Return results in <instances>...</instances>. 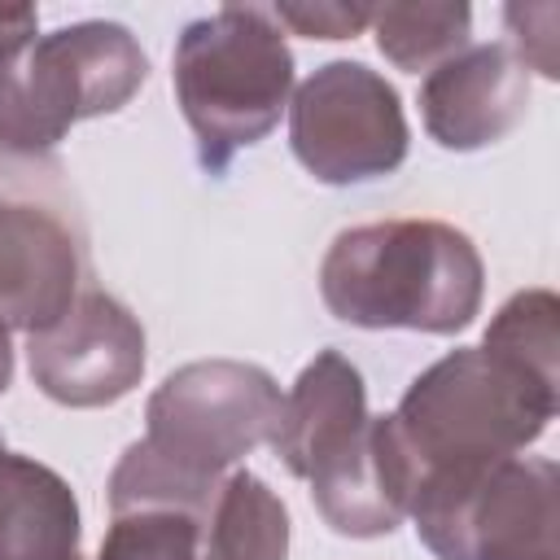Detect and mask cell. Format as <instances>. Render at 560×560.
<instances>
[{"label": "cell", "mask_w": 560, "mask_h": 560, "mask_svg": "<svg viewBox=\"0 0 560 560\" xmlns=\"http://www.w3.org/2000/svg\"><path fill=\"white\" fill-rule=\"evenodd\" d=\"M280 385L241 359H197L175 368L144 407V438L109 472V512H184L206 521L223 477L280 420Z\"/></svg>", "instance_id": "cell-1"}, {"label": "cell", "mask_w": 560, "mask_h": 560, "mask_svg": "<svg viewBox=\"0 0 560 560\" xmlns=\"http://www.w3.org/2000/svg\"><path fill=\"white\" fill-rule=\"evenodd\" d=\"M560 385H542L486 346H459L429 363L385 416L407 477V503L424 481H472L521 455L556 420Z\"/></svg>", "instance_id": "cell-2"}, {"label": "cell", "mask_w": 560, "mask_h": 560, "mask_svg": "<svg viewBox=\"0 0 560 560\" xmlns=\"http://www.w3.org/2000/svg\"><path fill=\"white\" fill-rule=\"evenodd\" d=\"M324 306L354 328H411L451 337L486 298L477 245L442 219H385L332 236L319 262Z\"/></svg>", "instance_id": "cell-3"}, {"label": "cell", "mask_w": 560, "mask_h": 560, "mask_svg": "<svg viewBox=\"0 0 560 560\" xmlns=\"http://www.w3.org/2000/svg\"><path fill=\"white\" fill-rule=\"evenodd\" d=\"M171 83L197 136L201 171L223 175L241 149L280 122L293 92V52L271 9L223 4L179 31Z\"/></svg>", "instance_id": "cell-4"}, {"label": "cell", "mask_w": 560, "mask_h": 560, "mask_svg": "<svg viewBox=\"0 0 560 560\" xmlns=\"http://www.w3.org/2000/svg\"><path fill=\"white\" fill-rule=\"evenodd\" d=\"M149 79V57L122 22H70L31 35L0 61V149L48 158L83 118L118 114Z\"/></svg>", "instance_id": "cell-5"}, {"label": "cell", "mask_w": 560, "mask_h": 560, "mask_svg": "<svg viewBox=\"0 0 560 560\" xmlns=\"http://www.w3.org/2000/svg\"><path fill=\"white\" fill-rule=\"evenodd\" d=\"M48 158H13L0 149V324L52 328L88 280V245L79 214Z\"/></svg>", "instance_id": "cell-6"}, {"label": "cell", "mask_w": 560, "mask_h": 560, "mask_svg": "<svg viewBox=\"0 0 560 560\" xmlns=\"http://www.w3.org/2000/svg\"><path fill=\"white\" fill-rule=\"evenodd\" d=\"M560 472L547 455H512L459 490H420L407 503L438 560H560Z\"/></svg>", "instance_id": "cell-7"}, {"label": "cell", "mask_w": 560, "mask_h": 560, "mask_svg": "<svg viewBox=\"0 0 560 560\" xmlns=\"http://www.w3.org/2000/svg\"><path fill=\"white\" fill-rule=\"evenodd\" d=\"M293 158L319 184H368L402 166L407 118L394 83L363 61H328L289 101Z\"/></svg>", "instance_id": "cell-8"}, {"label": "cell", "mask_w": 560, "mask_h": 560, "mask_svg": "<svg viewBox=\"0 0 560 560\" xmlns=\"http://www.w3.org/2000/svg\"><path fill=\"white\" fill-rule=\"evenodd\" d=\"M26 368L61 407H109L144 376V328L114 293L83 289L52 328L26 337Z\"/></svg>", "instance_id": "cell-9"}, {"label": "cell", "mask_w": 560, "mask_h": 560, "mask_svg": "<svg viewBox=\"0 0 560 560\" xmlns=\"http://www.w3.org/2000/svg\"><path fill=\"white\" fill-rule=\"evenodd\" d=\"M529 109V70L512 44H468L420 83L424 131L455 153L503 140Z\"/></svg>", "instance_id": "cell-10"}, {"label": "cell", "mask_w": 560, "mask_h": 560, "mask_svg": "<svg viewBox=\"0 0 560 560\" xmlns=\"http://www.w3.org/2000/svg\"><path fill=\"white\" fill-rule=\"evenodd\" d=\"M372 433L368 389L359 368L341 350H319L293 381L271 429V451L293 477H315L319 468L359 451Z\"/></svg>", "instance_id": "cell-11"}, {"label": "cell", "mask_w": 560, "mask_h": 560, "mask_svg": "<svg viewBox=\"0 0 560 560\" xmlns=\"http://www.w3.org/2000/svg\"><path fill=\"white\" fill-rule=\"evenodd\" d=\"M79 499L61 472L31 455L0 468V560H83Z\"/></svg>", "instance_id": "cell-12"}, {"label": "cell", "mask_w": 560, "mask_h": 560, "mask_svg": "<svg viewBox=\"0 0 560 560\" xmlns=\"http://www.w3.org/2000/svg\"><path fill=\"white\" fill-rule=\"evenodd\" d=\"M289 512L249 468H232L201 521V560H284Z\"/></svg>", "instance_id": "cell-13"}, {"label": "cell", "mask_w": 560, "mask_h": 560, "mask_svg": "<svg viewBox=\"0 0 560 560\" xmlns=\"http://www.w3.org/2000/svg\"><path fill=\"white\" fill-rule=\"evenodd\" d=\"M372 35L376 48L407 74L433 70L459 48H468L472 35V9L451 0V4H381L372 9Z\"/></svg>", "instance_id": "cell-14"}, {"label": "cell", "mask_w": 560, "mask_h": 560, "mask_svg": "<svg viewBox=\"0 0 560 560\" xmlns=\"http://www.w3.org/2000/svg\"><path fill=\"white\" fill-rule=\"evenodd\" d=\"M481 346L542 385H560V302L551 289L512 293L490 319Z\"/></svg>", "instance_id": "cell-15"}, {"label": "cell", "mask_w": 560, "mask_h": 560, "mask_svg": "<svg viewBox=\"0 0 560 560\" xmlns=\"http://www.w3.org/2000/svg\"><path fill=\"white\" fill-rule=\"evenodd\" d=\"M276 26L306 35V39H350L359 31H368L372 9L368 4H276L271 9Z\"/></svg>", "instance_id": "cell-16"}, {"label": "cell", "mask_w": 560, "mask_h": 560, "mask_svg": "<svg viewBox=\"0 0 560 560\" xmlns=\"http://www.w3.org/2000/svg\"><path fill=\"white\" fill-rule=\"evenodd\" d=\"M508 26L516 31L512 35V52L525 61V70L534 66L542 79H556L560 70H556V18H560V9L556 4H512L508 13Z\"/></svg>", "instance_id": "cell-17"}, {"label": "cell", "mask_w": 560, "mask_h": 560, "mask_svg": "<svg viewBox=\"0 0 560 560\" xmlns=\"http://www.w3.org/2000/svg\"><path fill=\"white\" fill-rule=\"evenodd\" d=\"M39 26V13L31 4H0V61L18 52Z\"/></svg>", "instance_id": "cell-18"}, {"label": "cell", "mask_w": 560, "mask_h": 560, "mask_svg": "<svg viewBox=\"0 0 560 560\" xmlns=\"http://www.w3.org/2000/svg\"><path fill=\"white\" fill-rule=\"evenodd\" d=\"M13 385V341H9V328L0 324V394Z\"/></svg>", "instance_id": "cell-19"}, {"label": "cell", "mask_w": 560, "mask_h": 560, "mask_svg": "<svg viewBox=\"0 0 560 560\" xmlns=\"http://www.w3.org/2000/svg\"><path fill=\"white\" fill-rule=\"evenodd\" d=\"M4 459H9V451H4V438H0V468H4Z\"/></svg>", "instance_id": "cell-20"}]
</instances>
